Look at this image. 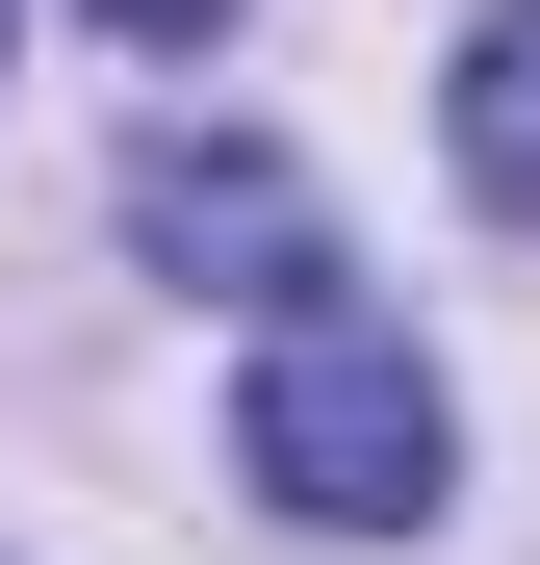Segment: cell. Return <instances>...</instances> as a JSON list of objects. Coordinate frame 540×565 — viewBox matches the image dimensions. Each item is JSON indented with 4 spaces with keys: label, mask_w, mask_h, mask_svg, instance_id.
<instances>
[{
    "label": "cell",
    "mask_w": 540,
    "mask_h": 565,
    "mask_svg": "<svg viewBox=\"0 0 540 565\" xmlns=\"http://www.w3.org/2000/svg\"><path fill=\"white\" fill-rule=\"evenodd\" d=\"M232 462H257L309 540H412L437 489H464V412H437V360H412L387 309H284L257 386H232Z\"/></svg>",
    "instance_id": "obj_1"
},
{
    "label": "cell",
    "mask_w": 540,
    "mask_h": 565,
    "mask_svg": "<svg viewBox=\"0 0 540 565\" xmlns=\"http://www.w3.org/2000/svg\"><path fill=\"white\" fill-rule=\"evenodd\" d=\"M129 232H155V257H232V282H257V334L335 309V232L284 206V154H180V129H155V154H129Z\"/></svg>",
    "instance_id": "obj_2"
},
{
    "label": "cell",
    "mask_w": 540,
    "mask_h": 565,
    "mask_svg": "<svg viewBox=\"0 0 540 565\" xmlns=\"http://www.w3.org/2000/svg\"><path fill=\"white\" fill-rule=\"evenodd\" d=\"M437 129H464V180H489V206L540 232V0H489V26H464V77H437Z\"/></svg>",
    "instance_id": "obj_3"
},
{
    "label": "cell",
    "mask_w": 540,
    "mask_h": 565,
    "mask_svg": "<svg viewBox=\"0 0 540 565\" xmlns=\"http://www.w3.org/2000/svg\"><path fill=\"white\" fill-rule=\"evenodd\" d=\"M104 26H155V52H207V26H232V0H104Z\"/></svg>",
    "instance_id": "obj_4"
}]
</instances>
